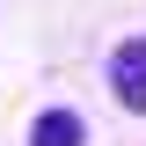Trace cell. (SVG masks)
I'll list each match as a JSON object with an SVG mask.
<instances>
[{
  "instance_id": "cell-1",
  "label": "cell",
  "mask_w": 146,
  "mask_h": 146,
  "mask_svg": "<svg viewBox=\"0 0 146 146\" xmlns=\"http://www.w3.org/2000/svg\"><path fill=\"white\" fill-rule=\"evenodd\" d=\"M110 95L124 110H146V36H124L110 51Z\"/></svg>"
},
{
  "instance_id": "cell-2",
  "label": "cell",
  "mask_w": 146,
  "mask_h": 146,
  "mask_svg": "<svg viewBox=\"0 0 146 146\" xmlns=\"http://www.w3.org/2000/svg\"><path fill=\"white\" fill-rule=\"evenodd\" d=\"M29 146H88V124H80V110L73 102H51L29 117Z\"/></svg>"
}]
</instances>
